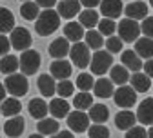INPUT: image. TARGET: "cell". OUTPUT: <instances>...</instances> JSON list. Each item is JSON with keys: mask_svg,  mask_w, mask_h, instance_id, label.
Segmentation results:
<instances>
[{"mask_svg": "<svg viewBox=\"0 0 153 138\" xmlns=\"http://www.w3.org/2000/svg\"><path fill=\"white\" fill-rule=\"evenodd\" d=\"M68 125L71 133H84L89 129V116L84 111H71L68 114Z\"/></svg>", "mask_w": 153, "mask_h": 138, "instance_id": "9c48e42d", "label": "cell"}, {"mask_svg": "<svg viewBox=\"0 0 153 138\" xmlns=\"http://www.w3.org/2000/svg\"><path fill=\"white\" fill-rule=\"evenodd\" d=\"M133 51H135L142 60H149V58H153V40L151 38H146V36H140L135 42V49Z\"/></svg>", "mask_w": 153, "mask_h": 138, "instance_id": "4316f807", "label": "cell"}, {"mask_svg": "<svg viewBox=\"0 0 153 138\" xmlns=\"http://www.w3.org/2000/svg\"><path fill=\"white\" fill-rule=\"evenodd\" d=\"M69 58H71L69 62L73 66L80 67V69H86V67H89V62H91V49L84 42H76L69 49Z\"/></svg>", "mask_w": 153, "mask_h": 138, "instance_id": "8992f818", "label": "cell"}, {"mask_svg": "<svg viewBox=\"0 0 153 138\" xmlns=\"http://www.w3.org/2000/svg\"><path fill=\"white\" fill-rule=\"evenodd\" d=\"M95 86V78L91 73H80L76 76V87L80 89V93H89Z\"/></svg>", "mask_w": 153, "mask_h": 138, "instance_id": "d590c367", "label": "cell"}, {"mask_svg": "<svg viewBox=\"0 0 153 138\" xmlns=\"http://www.w3.org/2000/svg\"><path fill=\"white\" fill-rule=\"evenodd\" d=\"M38 7L44 9H53V6H56V0H35Z\"/></svg>", "mask_w": 153, "mask_h": 138, "instance_id": "f6af8a7d", "label": "cell"}, {"mask_svg": "<svg viewBox=\"0 0 153 138\" xmlns=\"http://www.w3.org/2000/svg\"><path fill=\"white\" fill-rule=\"evenodd\" d=\"M36 129H38V134L42 136H53L60 131V124L55 118H42V120H38Z\"/></svg>", "mask_w": 153, "mask_h": 138, "instance_id": "83f0119b", "label": "cell"}, {"mask_svg": "<svg viewBox=\"0 0 153 138\" xmlns=\"http://www.w3.org/2000/svg\"><path fill=\"white\" fill-rule=\"evenodd\" d=\"M15 27V15L7 7H0V35L11 33Z\"/></svg>", "mask_w": 153, "mask_h": 138, "instance_id": "4dcf8cb0", "label": "cell"}, {"mask_svg": "<svg viewBox=\"0 0 153 138\" xmlns=\"http://www.w3.org/2000/svg\"><path fill=\"white\" fill-rule=\"evenodd\" d=\"M27 109H29V114L33 118H36V120H42V118H46L48 113H49L48 104H46L44 98H33V100H29Z\"/></svg>", "mask_w": 153, "mask_h": 138, "instance_id": "cb8c5ba5", "label": "cell"}, {"mask_svg": "<svg viewBox=\"0 0 153 138\" xmlns=\"http://www.w3.org/2000/svg\"><path fill=\"white\" fill-rule=\"evenodd\" d=\"M129 86L135 89V93H146L149 89V86H151V78L148 75H144L142 71L133 73L129 76Z\"/></svg>", "mask_w": 153, "mask_h": 138, "instance_id": "d4e9b609", "label": "cell"}, {"mask_svg": "<svg viewBox=\"0 0 153 138\" xmlns=\"http://www.w3.org/2000/svg\"><path fill=\"white\" fill-rule=\"evenodd\" d=\"M142 69H144V75H148L149 78H153V58H149V60L144 62Z\"/></svg>", "mask_w": 153, "mask_h": 138, "instance_id": "bcb514c9", "label": "cell"}, {"mask_svg": "<svg viewBox=\"0 0 153 138\" xmlns=\"http://www.w3.org/2000/svg\"><path fill=\"white\" fill-rule=\"evenodd\" d=\"M84 35H86V29L79 24V22H68L64 26V38L73 44L76 42H82L84 40Z\"/></svg>", "mask_w": 153, "mask_h": 138, "instance_id": "44dd1931", "label": "cell"}, {"mask_svg": "<svg viewBox=\"0 0 153 138\" xmlns=\"http://www.w3.org/2000/svg\"><path fill=\"white\" fill-rule=\"evenodd\" d=\"M73 93H75V84L71 80H60L56 84V94H59V98H64L66 100Z\"/></svg>", "mask_w": 153, "mask_h": 138, "instance_id": "74e56055", "label": "cell"}, {"mask_svg": "<svg viewBox=\"0 0 153 138\" xmlns=\"http://www.w3.org/2000/svg\"><path fill=\"white\" fill-rule=\"evenodd\" d=\"M122 40H120V38L119 36H109L108 38V40H106V51L108 53H111V55H115V53H120L122 51Z\"/></svg>", "mask_w": 153, "mask_h": 138, "instance_id": "ab89813d", "label": "cell"}, {"mask_svg": "<svg viewBox=\"0 0 153 138\" xmlns=\"http://www.w3.org/2000/svg\"><path fill=\"white\" fill-rule=\"evenodd\" d=\"M126 138H148V129L144 125H135L126 131Z\"/></svg>", "mask_w": 153, "mask_h": 138, "instance_id": "b9f144b4", "label": "cell"}, {"mask_svg": "<svg viewBox=\"0 0 153 138\" xmlns=\"http://www.w3.org/2000/svg\"><path fill=\"white\" fill-rule=\"evenodd\" d=\"M93 93H95V96H99V98H111L113 93H115V84L109 80V78L100 76L99 80H95Z\"/></svg>", "mask_w": 153, "mask_h": 138, "instance_id": "7402d4cb", "label": "cell"}, {"mask_svg": "<svg viewBox=\"0 0 153 138\" xmlns=\"http://www.w3.org/2000/svg\"><path fill=\"white\" fill-rule=\"evenodd\" d=\"M99 7H100V13L104 15V18H111V20L119 18L124 11V6L120 0H102Z\"/></svg>", "mask_w": 153, "mask_h": 138, "instance_id": "2e32d148", "label": "cell"}, {"mask_svg": "<svg viewBox=\"0 0 153 138\" xmlns=\"http://www.w3.org/2000/svg\"><path fill=\"white\" fill-rule=\"evenodd\" d=\"M9 49H11V44H9V36L6 35H0V58L9 55Z\"/></svg>", "mask_w": 153, "mask_h": 138, "instance_id": "7bdbcfd3", "label": "cell"}, {"mask_svg": "<svg viewBox=\"0 0 153 138\" xmlns=\"http://www.w3.org/2000/svg\"><path fill=\"white\" fill-rule=\"evenodd\" d=\"M73 106L76 107V111L91 109V106H93V94H89V93H79V94H75Z\"/></svg>", "mask_w": 153, "mask_h": 138, "instance_id": "e575fe53", "label": "cell"}, {"mask_svg": "<svg viewBox=\"0 0 153 138\" xmlns=\"http://www.w3.org/2000/svg\"><path fill=\"white\" fill-rule=\"evenodd\" d=\"M124 13H126V18L129 20H144L148 16V4L142 2V0H135V2H129L128 6H124Z\"/></svg>", "mask_w": 153, "mask_h": 138, "instance_id": "8fae6325", "label": "cell"}, {"mask_svg": "<svg viewBox=\"0 0 153 138\" xmlns=\"http://www.w3.org/2000/svg\"><path fill=\"white\" fill-rule=\"evenodd\" d=\"M6 93H7V91H6L4 84H0V104H2V102L6 100V98H7V96H6Z\"/></svg>", "mask_w": 153, "mask_h": 138, "instance_id": "c3c4849f", "label": "cell"}, {"mask_svg": "<svg viewBox=\"0 0 153 138\" xmlns=\"http://www.w3.org/2000/svg\"><path fill=\"white\" fill-rule=\"evenodd\" d=\"M20 109H22L20 100H18V98H13V96L6 98V100L0 104V114H4L7 118L18 116V114H20Z\"/></svg>", "mask_w": 153, "mask_h": 138, "instance_id": "484cf974", "label": "cell"}, {"mask_svg": "<svg viewBox=\"0 0 153 138\" xmlns=\"http://www.w3.org/2000/svg\"><path fill=\"white\" fill-rule=\"evenodd\" d=\"M89 67H91V75H97V76L106 75V71H109V69L113 67V55L108 53L106 49L95 51V53L91 55Z\"/></svg>", "mask_w": 153, "mask_h": 138, "instance_id": "3957f363", "label": "cell"}, {"mask_svg": "<svg viewBox=\"0 0 153 138\" xmlns=\"http://www.w3.org/2000/svg\"><path fill=\"white\" fill-rule=\"evenodd\" d=\"M29 138H46V136H42V134H38V133H35V134H29Z\"/></svg>", "mask_w": 153, "mask_h": 138, "instance_id": "681fc988", "label": "cell"}, {"mask_svg": "<svg viewBox=\"0 0 153 138\" xmlns=\"http://www.w3.org/2000/svg\"><path fill=\"white\" fill-rule=\"evenodd\" d=\"M99 33L102 35V36H113L115 35V31H117V22L115 20H111V18H100V22H99Z\"/></svg>", "mask_w": 153, "mask_h": 138, "instance_id": "8d00e7d4", "label": "cell"}, {"mask_svg": "<svg viewBox=\"0 0 153 138\" xmlns=\"http://www.w3.org/2000/svg\"><path fill=\"white\" fill-rule=\"evenodd\" d=\"M79 2H80V6H84L86 9H95L97 6H100L102 0H79Z\"/></svg>", "mask_w": 153, "mask_h": 138, "instance_id": "ee69618b", "label": "cell"}, {"mask_svg": "<svg viewBox=\"0 0 153 138\" xmlns=\"http://www.w3.org/2000/svg\"><path fill=\"white\" fill-rule=\"evenodd\" d=\"M137 122L142 125H153V98H144L137 109Z\"/></svg>", "mask_w": 153, "mask_h": 138, "instance_id": "4fadbf2b", "label": "cell"}, {"mask_svg": "<svg viewBox=\"0 0 153 138\" xmlns=\"http://www.w3.org/2000/svg\"><path fill=\"white\" fill-rule=\"evenodd\" d=\"M129 71L124 67V66H113L111 69H109V80L113 82V84H117L119 87L120 86H128V82H129Z\"/></svg>", "mask_w": 153, "mask_h": 138, "instance_id": "f1b7e54d", "label": "cell"}, {"mask_svg": "<svg viewBox=\"0 0 153 138\" xmlns=\"http://www.w3.org/2000/svg\"><path fill=\"white\" fill-rule=\"evenodd\" d=\"M48 109L49 113L53 114L55 120H59V118H68V114L71 113L69 111V102L64 100V98H51V102L48 104Z\"/></svg>", "mask_w": 153, "mask_h": 138, "instance_id": "e0dca14e", "label": "cell"}, {"mask_svg": "<svg viewBox=\"0 0 153 138\" xmlns=\"http://www.w3.org/2000/svg\"><path fill=\"white\" fill-rule=\"evenodd\" d=\"M135 124H137V114L131 113L129 109H122L115 114V125L120 131H128L131 127H135Z\"/></svg>", "mask_w": 153, "mask_h": 138, "instance_id": "ac0fdd59", "label": "cell"}, {"mask_svg": "<svg viewBox=\"0 0 153 138\" xmlns=\"http://www.w3.org/2000/svg\"><path fill=\"white\" fill-rule=\"evenodd\" d=\"M82 11V6L79 0H60L56 2V13L60 18H73Z\"/></svg>", "mask_w": 153, "mask_h": 138, "instance_id": "9a60e30c", "label": "cell"}, {"mask_svg": "<svg viewBox=\"0 0 153 138\" xmlns=\"http://www.w3.org/2000/svg\"><path fill=\"white\" fill-rule=\"evenodd\" d=\"M20 15L26 20H36L38 15H40V7L36 6V2L29 0V2H24L22 7H20Z\"/></svg>", "mask_w": 153, "mask_h": 138, "instance_id": "836d02e7", "label": "cell"}, {"mask_svg": "<svg viewBox=\"0 0 153 138\" xmlns=\"http://www.w3.org/2000/svg\"><path fill=\"white\" fill-rule=\"evenodd\" d=\"M88 138H109V129L104 124H93L88 129Z\"/></svg>", "mask_w": 153, "mask_h": 138, "instance_id": "f35d334b", "label": "cell"}, {"mask_svg": "<svg viewBox=\"0 0 153 138\" xmlns=\"http://www.w3.org/2000/svg\"><path fill=\"white\" fill-rule=\"evenodd\" d=\"M0 116H2V114H0Z\"/></svg>", "mask_w": 153, "mask_h": 138, "instance_id": "db71d44e", "label": "cell"}, {"mask_svg": "<svg viewBox=\"0 0 153 138\" xmlns=\"http://www.w3.org/2000/svg\"><path fill=\"white\" fill-rule=\"evenodd\" d=\"M100 22V16H99V11L97 9H82L79 13V24L84 27V29H95Z\"/></svg>", "mask_w": 153, "mask_h": 138, "instance_id": "ffe728a7", "label": "cell"}, {"mask_svg": "<svg viewBox=\"0 0 153 138\" xmlns=\"http://www.w3.org/2000/svg\"><path fill=\"white\" fill-rule=\"evenodd\" d=\"M60 27V16L56 9H42L35 20V31L40 36H49Z\"/></svg>", "mask_w": 153, "mask_h": 138, "instance_id": "6da1fadb", "label": "cell"}, {"mask_svg": "<svg viewBox=\"0 0 153 138\" xmlns=\"http://www.w3.org/2000/svg\"><path fill=\"white\" fill-rule=\"evenodd\" d=\"M120 62H122V66L128 69V71H133V73H139L140 69H142V66H144V62H142V58L133 51V49H124L122 53H120Z\"/></svg>", "mask_w": 153, "mask_h": 138, "instance_id": "5bb4252c", "label": "cell"}, {"mask_svg": "<svg viewBox=\"0 0 153 138\" xmlns=\"http://www.w3.org/2000/svg\"><path fill=\"white\" fill-rule=\"evenodd\" d=\"M36 84H38V91H40V94H44V96L56 94V82H55V78L51 75H48V73L40 75L38 80H36Z\"/></svg>", "mask_w": 153, "mask_h": 138, "instance_id": "603a6c76", "label": "cell"}, {"mask_svg": "<svg viewBox=\"0 0 153 138\" xmlns=\"http://www.w3.org/2000/svg\"><path fill=\"white\" fill-rule=\"evenodd\" d=\"M117 33H119V38L122 42H137L139 40V35H140V24L135 22V20H129V18H122V20L117 24Z\"/></svg>", "mask_w": 153, "mask_h": 138, "instance_id": "5b68a950", "label": "cell"}, {"mask_svg": "<svg viewBox=\"0 0 153 138\" xmlns=\"http://www.w3.org/2000/svg\"><path fill=\"white\" fill-rule=\"evenodd\" d=\"M148 138H153V125L148 129Z\"/></svg>", "mask_w": 153, "mask_h": 138, "instance_id": "f907efd6", "label": "cell"}, {"mask_svg": "<svg viewBox=\"0 0 153 138\" xmlns=\"http://www.w3.org/2000/svg\"><path fill=\"white\" fill-rule=\"evenodd\" d=\"M9 44L15 51H27L31 49V33L29 29L18 26L9 33Z\"/></svg>", "mask_w": 153, "mask_h": 138, "instance_id": "52a82bcc", "label": "cell"}, {"mask_svg": "<svg viewBox=\"0 0 153 138\" xmlns=\"http://www.w3.org/2000/svg\"><path fill=\"white\" fill-rule=\"evenodd\" d=\"M4 87L13 98H20L27 93L29 84H27V78L22 73H15V75H9L4 80Z\"/></svg>", "mask_w": 153, "mask_h": 138, "instance_id": "277c9868", "label": "cell"}, {"mask_svg": "<svg viewBox=\"0 0 153 138\" xmlns=\"http://www.w3.org/2000/svg\"><path fill=\"white\" fill-rule=\"evenodd\" d=\"M88 116H89V120L95 122V124H104L109 118V109L104 104H93L89 113H88Z\"/></svg>", "mask_w": 153, "mask_h": 138, "instance_id": "f546056e", "label": "cell"}, {"mask_svg": "<svg viewBox=\"0 0 153 138\" xmlns=\"http://www.w3.org/2000/svg\"><path fill=\"white\" fill-rule=\"evenodd\" d=\"M149 4H151V7H153V0H149Z\"/></svg>", "mask_w": 153, "mask_h": 138, "instance_id": "816d5d0a", "label": "cell"}, {"mask_svg": "<svg viewBox=\"0 0 153 138\" xmlns=\"http://www.w3.org/2000/svg\"><path fill=\"white\" fill-rule=\"evenodd\" d=\"M71 71H73V64L69 60H53L51 66H49V75L55 78V80H68L71 76Z\"/></svg>", "mask_w": 153, "mask_h": 138, "instance_id": "30bf717a", "label": "cell"}, {"mask_svg": "<svg viewBox=\"0 0 153 138\" xmlns=\"http://www.w3.org/2000/svg\"><path fill=\"white\" fill-rule=\"evenodd\" d=\"M69 49H71L69 40H66L64 36H60V38H55V40L49 44L48 53L55 58V60H64V58L69 55Z\"/></svg>", "mask_w": 153, "mask_h": 138, "instance_id": "7c38bea8", "label": "cell"}, {"mask_svg": "<svg viewBox=\"0 0 153 138\" xmlns=\"http://www.w3.org/2000/svg\"><path fill=\"white\" fill-rule=\"evenodd\" d=\"M0 73L9 76V75H15L18 73V58L15 55H6L0 58Z\"/></svg>", "mask_w": 153, "mask_h": 138, "instance_id": "d6a6232c", "label": "cell"}, {"mask_svg": "<svg viewBox=\"0 0 153 138\" xmlns=\"http://www.w3.org/2000/svg\"><path fill=\"white\" fill-rule=\"evenodd\" d=\"M26 129V120L18 114V116H13L4 124V133L9 136V138H18Z\"/></svg>", "mask_w": 153, "mask_h": 138, "instance_id": "d6986e66", "label": "cell"}, {"mask_svg": "<svg viewBox=\"0 0 153 138\" xmlns=\"http://www.w3.org/2000/svg\"><path fill=\"white\" fill-rule=\"evenodd\" d=\"M140 33L146 38H151V40H153V16H146L144 20L140 22Z\"/></svg>", "mask_w": 153, "mask_h": 138, "instance_id": "60d3db41", "label": "cell"}, {"mask_svg": "<svg viewBox=\"0 0 153 138\" xmlns=\"http://www.w3.org/2000/svg\"><path fill=\"white\" fill-rule=\"evenodd\" d=\"M40 53L35 51V49H27V51H22L20 53V58H18V69L24 76H29V75H35L40 67Z\"/></svg>", "mask_w": 153, "mask_h": 138, "instance_id": "7a4b0ae2", "label": "cell"}, {"mask_svg": "<svg viewBox=\"0 0 153 138\" xmlns=\"http://www.w3.org/2000/svg\"><path fill=\"white\" fill-rule=\"evenodd\" d=\"M113 100H115V104H117L119 107L129 109L137 102V93H135V89H133L131 86H120L119 89H115Z\"/></svg>", "mask_w": 153, "mask_h": 138, "instance_id": "ba28073f", "label": "cell"}, {"mask_svg": "<svg viewBox=\"0 0 153 138\" xmlns=\"http://www.w3.org/2000/svg\"><path fill=\"white\" fill-rule=\"evenodd\" d=\"M84 44H86L89 49H93V51H99V49H102V46H104V36L99 33V29H89V31H86V35H84Z\"/></svg>", "mask_w": 153, "mask_h": 138, "instance_id": "1f68e13d", "label": "cell"}, {"mask_svg": "<svg viewBox=\"0 0 153 138\" xmlns=\"http://www.w3.org/2000/svg\"><path fill=\"white\" fill-rule=\"evenodd\" d=\"M24 2H29V0H22V4H24Z\"/></svg>", "mask_w": 153, "mask_h": 138, "instance_id": "f5cc1de1", "label": "cell"}, {"mask_svg": "<svg viewBox=\"0 0 153 138\" xmlns=\"http://www.w3.org/2000/svg\"><path fill=\"white\" fill-rule=\"evenodd\" d=\"M49 138H75V136H73L71 131H59L56 134H53V136H49Z\"/></svg>", "mask_w": 153, "mask_h": 138, "instance_id": "7dc6e473", "label": "cell"}]
</instances>
